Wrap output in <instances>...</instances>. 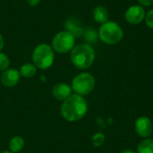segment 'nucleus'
I'll use <instances>...</instances> for the list:
<instances>
[{
	"label": "nucleus",
	"instance_id": "nucleus-1",
	"mask_svg": "<svg viewBox=\"0 0 153 153\" xmlns=\"http://www.w3.org/2000/svg\"><path fill=\"white\" fill-rule=\"evenodd\" d=\"M88 111V103L84 97L72 94L63 101L60 107L62 117L68 122H76L84 117Z\"/></svg>",
	"mask_w": 153,
	"mask_h": 153
},
{
	"label": "nucleus",
	"instance_id": "nucleus-2",
	"mask_svg": "<svg viewBox=\"0 0 153 153\" xmlns=\"http://www.w3.org/2000/svg\"><path fill=\"white\" fill-rule=\"evenodd\" d=\"M72 64L78 69L85 70L90 68L95 60V50L88 43H79L70 52Z\"/></svg>",
	"mask_w": 153,
	"mask_h": 153
},
{
	"label": "nucleus",
	"instance_id": "nucleus-3",
	"mask_svg": "<svg viewBox=\"0 0 153 153\" xmlns=\"http://www.w3.org/2000/svg\"><path fill=\"white\" fill-rule=\"evenodd\" d=\"M98 36L103 43L107 45H116L123 39L124 30L117 22L108 20L105 23L100 24Z\"/></svg>",
	"mask_w": 153,
	"mask_h": 153
},
{
	"label": "nucleus",
	"instance_id": "nucleus-4",
	"mask_svg": "<svg viewBox=\"0 0 153 153\" xmlns=\"http://www.w3.org/2000/svg\"><path fill=\"white\" fill-rule=\"evenodd\" d=\"M55 53L51 45L39 44L32 51V63L38 69L47 70L52 66L55 61Z\"/></svg>",
	"mask_w": 153,
	"mask_h": 153
},
{
	"label": "nucleus",
	"instance_id": "nucleus-5",
	"mask_svg": "<svg viewBox=\"0 0 153 153\" xmlns=\"http://www.w3.org/2000/svg\"><path fill=\"white\" fill-rule=\"evenodd\" d=\"M94 76L87 72H82L77 74L72 81V90L75 94L80 96H86L90 94L95 87Z\"/></svg>",
	"mask_w": 153,
	"mask_h": 153
},
{
	"label": "nucleus",
	"instance_id": "nucleus-6",
	"mask_svg": "<svg viewBox=\"0 0 153 153\" xmlns=\"http://www.w3.org/2000/svg\"><path fill=\"white\" fill-rule=\"evenodd\" d=\"M75 38L66 30L57 32L52 39L51 47L55 52L59 54H66L72 51L75 46Z\"/></svg>",
	"mask_w": 153,
	"mask_h": 153
},
{
	"label": "nucleus",
	"instance_id": "nucleus-7",
	"mask_svg": "<svg viewBox=\"0 0 153 153\" xmlns=\"http://www.w3.org/2000/svg\"><path fill=\"white\" fill-rule=\"evenodd\" d=\"M146 12L143 6L140 4H134L129 6L125 13L126 21L133 25H137L143 22L145 19Z\"/></svg>",
	"mask_w": 153,
	"mask_h": 153
},
{
	"label": "nucleus",
	"instance_id": "nucleus-8",
	"mask_svg": "<svg viewBox=\"0 0 153 153\" xmlns=\"http://www.w3.org/2000/svg\"><path fill=\"white\" fill-rule=\"evenodd\" d=\"M134 129L138 136L147 139L152 134V122L148 117L142 116L136 119L134 124Z\"/></svg>",
	"mask_w": 153,
	"mask_h": 153
},
{
	"label": "nucleus",
	"instance_id": "nucleus-9",
	"mask_svg": "<svg viewBox=\"0 0 153 153\" xmlns=\"http://www.w3.org/2000/svg\"><path fill=\"white\" fill-rule=\"evenodd\" d=\"M21 79V74L19 70L13 68H8L7 70L2 72L0 76L1 83L7 88L14 87L18 84Z\"/></svg>",
	"mask_w": 153,
	"mask_h": 153
},
{
	"label": "nucleus",
	"instance_id": "nucleus-10",
	"mask_svg": "<svg viewBox=\"0 0 153 153\" xmlns=\"http://www.w3.org/2000/svg\"><path fill=\"white\" fill-rule=\"evenodd\" d=\"M73 94L72 87L65 82L56 83L52 89V95L53 97L60 101H64L68 99Z\"/></svg>",
	"mask_w": 153,
	"mask_h": 153
},
{
	"label": "nucleus",
	"instance_id": "nucleus-11",
	"mask_svg": "<svg viewBox=\"0 0 153 153\" xmlns=\"http://www.w3.org/2000/svg\"><path fill=\"white\" fill-rule=\"evenodd\" d=\"M65 28L66 31L70 32L75 39L83 35L84 30L82 29L80 22L75 17H70L65 22Z\"/></svg>",
	"mask_w": 153,
	"mask_h": 153
},
{
	"label": "nucleus",
	"instance_id": "nucleus-12",
	"mask_svg": "<svg viewBox=\"0 0 153 153\" xmlns=\"http://www.w3.org/2000/svg\"><path fill=\"white\" fill-rule=\"evenodd\" d=\"M92 16H93L94 21L97 23L103 24V23H105L106 22L108 21L109 13H108V10L107 9L106 6H104V5H97L93 9Z\"/></svg>",
	"mask_w": 153,
	"mask_h": 153
},
{
	"label": "nucleus",
	"instance_id": "nucleus-13",
	"mask_svg": "<svg viewBox=\"0 0 153 153\" xmlns=\"http://www.w3.org/2000/svg\"><path fill=\"white\" fill-rule=\"evenodd\" d=\"M25 143L22 137L19 135H15L11 138L9 142V149L10 152L13 153L20 152L23 148H24Z\"/></svg>",
	"mask_w": 153,
	"mask_h": 153
},
{
	"label": "nucleus",
	"instance_id": "nucleus-14",
	"mask_svg": "<svg viewBox=\"0 0 153 153\" xmlns=\"http://www.w3.org/2000/svg\"><path fill=\"white\" fill-rule=\"evenodd\" d=\"M37 69L38 68L35 66L33 63H26L20 67L19 72H20L21 77L31 78L37 74Z\"/></svg>",
	"mask_w": 153,
	"mask_h": 153
},
{
	"label": "nucleus",
	"instance_id": "nucleus-15",
	"mask_svg": "<svg viewBox=\"0 0 153 153\" xmlns=\"http://www.w3.org/2000/svg\"><path fill=\"white\" fill-rule=\"evenodd\" d=\"M137 153H153V139L143 140L138 144Z\"/></svg>",
	"mask_w": 153,
	"mask_h": 153
},
{
	"label": "nucleus",
	"instance_id": "nucleus-16",
	"mask_svg": "<svg viewBox=\"0 0 153 153\" xmlns=\"http://www.w3.org/2000/svg\"><path fill=\"white\" fill-rule=\"evenodd\" d=\"M83 37H84V40L86 41L85 43H88L90 45H91L92 43H95L99 38L98 32L92 28H88L87 30H85L83 31Z\"/></svg>",
	"mask_w": 153,
	"mask_h": 153
},
{
	"label": "nucleus",
	"instance_id": "nucleus-17",
	"mask_svg": "<svg viewBox=\"0 0 153 153\" xmlns=\"http://www.w3.org/2000/svg\"><path fill=\"white\" fill-rule=\"evenodd\" d=\"M105 143V135L102 133H96L92 136V144L95 147H101Z\"/></svg>",
	"mask_w": 153,
	"mask_h": 153
},
{
	"label": "nucleus",
	"instance_id": "nucleus-18",
	"mask_svg": "<svg viewBox=\"0 0 153 153\" xmlns=\"http://www.w3.org/2000/svg\"><path fill=\"white\" fill-rule=\"evenodd\" d=\"M9 65H10V59L7 56V55L0 52V71L4 72L7 70L9 68Z\"/></svg>",
	"mask_w": 153,
	"mask_h": 153
},
{
	"label": "nucleus",
	"instance_id": "nucleus-19",
	"mask_svg": "<svg viewBox=\"0 0 153 153\" xmlns=\"http://www.w3.org/2000/svg\"><path fill=\"white\" fill-rule=\"evenodd\" d=\"M144 22H145L146 25H147L150 29H153V9L150 10V11L146 13Z\"/></svg>",
	"mask_w": 153,
	"mask_h": 153
},
{
	"label": "nucleus",
	"instance_id": "nucleus-20",
	"mask_svg": "<svg viewBox=\"0 0 153 153\" xmlns=\"http://www.w3.org/2000/svg\"><path fill=\"white\" fill-rule=\"evenodd\" d=\"M139 4L145 7V6H151L153 4V0H137Z\"/></svg>",
	"mask_w": 153,
	"mask_h": 153
},
{
	"label": "nucleus",
	"instance_id": "nucleus-21",
	"mask_svg": "<svg viewBox=\"0 0 153 153\" xmlns=\"http://www.w3.org/2000/svg\"><path fill=\"white\" fill-rule=\"evenodd\" d=\"M40 1H41V0H27L28 4H29L30 6H32V7L37 6V5L40 3Z\"/></svg>",
	"mask_w": 153,
	"mask_h": 153
},
{
	"label": "nucleus",
	"instance_id": "nucleus-22",
	"mask_svg": "<svg viewBox=\"0 0 153 153\" xmlns=\"http://www.w3.org/2000/svg\"><path fill=\"white\" fill-rule=\"evenodd\" d=\"M4 38H3L2 34L0 33V52L4 48Z\"/></svg>",
	"mask_w": 153,
	"mask_h": 153
},
{
	"label": "nucleus",
	"instance_id": "nucleus-23",
	"mask_svg": "<svg viewBox=\"0 0 153 153\" xmlns=\"http://www.w3.org/2000/svg\"><path fill=\"white\" fill-rule=\"evenodd\" d=\"M120 153H137V152H134V151H131V150H126V151L121 152Z\"/></svg>",
	"mask_w": 153,
	"mask_h": 153
},
{
	"label": "nucleus",
	"instance_id": "nucleus-24",
	"mask_svg": "<svg viewBox=\"0 0 153 153\" xmlns=\"http://www.w3.org/2000/svg\"><path fill=\"white\" fill-rule=\"evenodd\" d=\"M0 153H13V152H11L10 151H3V152H1Z\"/></svg>",
	"mask_w": 153,
	"mask_h": 153
}]
</instances>
